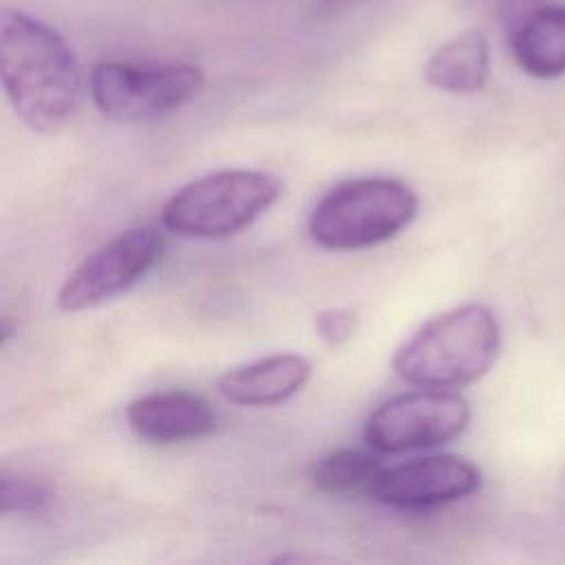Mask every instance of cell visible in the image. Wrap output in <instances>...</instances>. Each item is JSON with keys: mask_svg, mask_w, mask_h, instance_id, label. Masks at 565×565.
<instances>
[{"mask_svg": "<svg viewBox=\"0 0 565 565\" xmlns=\"http://www.w3.org/2000/svg\"><path fill=\"white\" fill-rule=\"evenodd\" d=\"M0 75L15 115L38 132L62 128L82 99V73L66 40L20 9L0 13Z\"/></svg>", "mask_w": 565, "mask_h": 565, "instance_id": "1", "label": "cell"}, {"mask_svg": "<svg viewBox=\"0 0 565 565\" xmlns=\"http://www.w3.org/2000/svg\"><path fill=\"white\" fill-rule=\"evenodd\" d=\"M481 486L475 463L457 455L417 457L382 468L369 483L375 501L399 510H430L461 501Z\"/></svg>", "mask_w": 565, "mask_h": 565, "instance_id": "8", "label": "cell"}, {"mask_svg": "<svg viewBox=\"0 0 565 565\" xmlns=\"http://www.w3.org/2000/svg\"><path fill=\"white\" fill-rule=\"evenodd\" d=\"M468 422L470 406L459 393L419 388L377 406L366 419L364 439L377 452L397 455L448 444Z\"/></svg>", "mask_w": 565, "mask_h": 565, "instance_id": "6", "label": "cell"}, {"mask_svg": "<svg viewBox=\"0 0 565 565\" xmlns=\"http://www.w3.org/2000/svg\"><path fill=\"white\" fill-rule=\"evenodd\" d=\"M316 331L327 344H342L353 335L355 313L349 309H322L316 313Z\"/></svg>", "mask_w": 565, "mask_h": 565, "instance_id": "15", "label": "cell"}, {"mask_svg": "<svg viewBox=\"0 0 565 565\" xmlns=\"http://www.w3.org/2000/svg\"><path fill=\"white\" fill-rule=\"evenodd\" d=\"M13 335V329H11V318L4 316L2 318V347L9 342V338Z\"/></svg>", "mask_w": 565, "mask_h": 565, "instance_id": "16", "label": "cell"}, {"mask_svg": "<svg viewBox=\"0 0 565 565\" xmlns=\"http://www.w3.org/2000/svg\"><path fill=\"white\" fill-rule=\"evenodd\" d=\"M130 430L150 444H179L210 435L216 413L205 397L192 391H157L132 399L126 408Z\"/></svg>", "mask_w": 565, "mask_h": 565, "instance_id": "9", "label": "cell"}, {"mask_svg": "<svg viewBox=\"0 0 565 565\" xmlns=\"http://www.w3.org/2000/svg\"><path fill=\"white\" fill-rule=\"evenodd\" d=\"M311 377V362L276 353L230 369L218 377L221 395L238 406H274L296 395Z\"/></svg>", "mask_w": 565, "mask_h": 565, "instance_id": "10", "label": "cell"}, {"mask_svg": "<svg viewBox=\"0 0 565 565\" xmlns=\"http://www.w3.org/2000/svg\"><path fill=\"white\" fill-rule=\"evenodd\" d=\"M488 40L481 31L470 29L441 44L426 64V79L439 90L468 95L488 82Z\"/></svg>", "mask_w": 565, "mask_h": 565, "instance_id": "12", "label": "cell"}, {"mask_svg": "<svg viewBox=\"0 0 565 565\" xmlns=\"http://www.w3.org/2000/svg\"><path fill=\"white\" fill-rule=\"evenodd\" d=\"M51 505V490L29 477L2 472L0 510L2 514H38Z\"/></svg>", "mask_w": 565, "mask_h": 565, "instance_id": "14", "label": "cell"}, {"mask_svg": "<svg viewBox=\"0 0 565 565\" xmlns=\"http://www.w3.org/2000/svg\"><path fill=\"white\" fill-rule=\"evenodd\" d=\"M163 234L152 225L130 227L88 254L57 291L62 311L97 307L141 280L163 256Z\"/></svg>", "mask_w": 565, "mask_h": 565, "instance_id": "7", "label": "cell"}, {"mask_svg": "<svg viewBox=\"0 0 565 565\" xmlns=\"http://www.w3.org/2000/svg\"><path fill=\"white\" fill-rule=\"evenodd\" d=\"M205 75L188 62H102L90 71L97 110L121 124L152 121L192 102Z\"/></svg>", "mask_w": 565, "mask_h": 565, "instance_id": "5", "label": "cell"}, {"mask_svg": "<svg viewBox=\"0 0 565 565\" xmlns=\"http://www.w3.org/2000/svg\"><path fill=\"white\" fill-rule=\"evenodd\" d=\"M278 177L263 170H218L177 190L163 205L161 221L188 238H227L247 230L280 196Z\"/></svg>", "mask_w": 565, "mask_h": 565, "instance_id": "4", "label": "cell"}, {"mask_svg": "<svg viewBox=\"0 0 565 565\" xmlns=\"http://www.w3.org/2000/svg\"><path fill=\"white\" fill-rule=\"evenodd\" d=\"M417 205V194L397 179H351L316 203L309 234L320 247L333 252L373 247L406 230Z\"/></svg>", "mask_w": 565, "mask_h": 565, "instance_id": "3", "label": "cell"}, {"mask_svg": "<svg viewBox=\"0 0 565 565\" xmlns=\"http://www.w3.org/2000/svg\"><path fill=\"white\" fill-rule=\"evenodd\" d=\"M375 452L362 448H342L324 455L311 466L309 477L313 488L327 494L349 492L360 486L369 488V483L384 468Z\"/></svg>", "mask_w": 565, "mask_h": 565, "instance_id": "13", "label": "cell"}, {"mask_svg": "<svg viewBox=\"0 0 565 565\" xmlns=\"http://www.w3.org/2000/svg\"><path fill=\"white\" fill-rule=\"evenodd\" d=\"M501 347L499 322L483 305H461L422 324L395 353V373L419 388H461L483 377Z\"/></svg>", "mask_w": 565, "mask_h": 565, "instance_id": "2", "label": "cell"}, {"mask_svg": "<svg viewBox=\"0 0 565 565\" xmlns=\"http://www.w3.org/2000/svg\"><path fill=\"white\" fill-rule=\"evenodd\" d=\"M514 62L532 77L552 79L565 73V7L545 4L527 13L512 31Z\"/></svg>", "mask_w": 565, "mask_h": 565, "instance_id": "11", "label": "cell"}]
</instances>
